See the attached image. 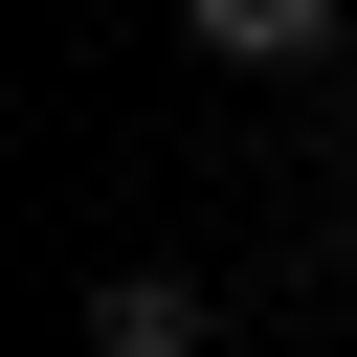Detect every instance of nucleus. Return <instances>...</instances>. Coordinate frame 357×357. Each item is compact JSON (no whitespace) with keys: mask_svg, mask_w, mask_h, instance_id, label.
<instances>
[{"mask_svg":"<svg viewBox=\"0 0 357 357\" xmlns=\"http://www.w3.org/2000/svg\"><path fill=\"white\" fill-rule=\"evenodd\" d=\"M89 357H201V290H178V268H112V290H89Z\"/></svg>","mask_w":357,"mask_h":357,"instance_id":"1","label":"nucleus"},{"mask_svg":"<svg viewBox=\"0 0 357 357\" xmlns=\"http://www.w3.org/2000/svg\"><path fill=\"white\" fill-rule=\"evenodd\" d=\"M178 22H201V45H223V67H312V45H335V22H357V0H178Z\"/></svg>","mask_w":357,"mask_h":357,"instance_id":"2","label":"nucleus"},{"mask_svg":"<svg viewBox=\"0 0 357 357\" xmlns=\"http://www.w3.org/2000/svg\"><path fill=\"white\" fill-rule=\"evenodd\" d=\"M335 156H357V112H335Z\"/></svg>","mask_w":357,"mask_h":357,"instance_id":"3","label":"nucleus"}]
</instances>
